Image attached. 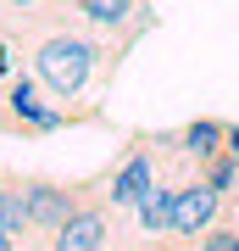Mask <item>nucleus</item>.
Returning a JSON list of instances; mask_svg holds the SVG:
<instances>
[{
  "label": "nucleus",
  "instance_id": "obj_12",
  "mask_svg": "<svg viewBox=\"0 0 239 251\" xmlns=\"http://www.w3.org/2000/svg\"><path fill=\"white\" fill-rule=\"evenodd\" d=\"M228 156H234V162H239V123H234V128H228Z\"/></svg>",
  "mask_w": 239,
  "mask_h": 251
},
{
  "label": "nucleus",
  "instance_id": "obj_3",
  "mask_svg": "<svg viewBox=\"0 0 239 251\" xmlns=\"http://www.w3.org/2000/svg\"><path fill=\"white\" fill-rule=\"evenodd\" d=\"M167 179L161 173V134H151V128H133L128 145L117 151L111 168H100V206H106L111 218H128L139 212V201L151 196V190Z\"/></svg>",
  "mask_w": 239,
  "mask_h": 251
},
{
  "label": "nucleus",
  "instance_id": "obj_6",
  "mask_svg": "<svg viewBox=\"0 0 239 251\" xmlns=\"http://www.w3.org/2000/svg\"><path fill=\"white\" fill-rule=\"evenodd\" d=\"M228 117H189V123L167 128V151H178L184 162H195V168H206L212 156L228 151Z\"/></svg>",
  "mask_w": 239,
  "mask_h": 251
},
{
  "label": "nucleus",
  "instance_id": "obj_10",
  "mask_svg": "<svg viewBox=\"0 0 239 251\" xmlns=\"http://www.w3.org/2000/svg\"><path fill=\"white\" fill-rule=\"evenodd\" d=\"M195 251H239V229L228 224V218H222V224H217L212 234H206V240H200Z\"/></svg>",
  "mask_w": 239,
  "mask_h": 251
},
{
  "label": "nucleus",
  "instance_id": "obj_7",
  "mask_svg": "<svg viewBox=\"0 0 239 251\" xmlns=\"http://www.w3.org/2000/svg\"><path fill=\"white\" fill-rule=\"evenodd\" d=\"M106 246H111V212H106L100 201H89L44 251H106Z\"/></svg>",
  "mask_w": 239,
  "mask_h": 251
},
{
  "label": "nucleus",
  "instance_id": "obj_11",
  "mask_svg": "<svg viewBox=\"0 0 239 251\" xmlns=\"http://www.w3.org/2000/svg\"><path fill=\"white\" fill-rule=\"evenodd\" d=\"M0 251H28V240H11V234H0Z\"/></svg>",
  "mask_w": 239,
  "mask_h": 251
},
{
  "label": "nucleus",
  "instance_id": "obj_5",
  "mask_svg": "<svg viewBox=\"0 0 239 251\" xmlns=\"http://www.w3.org/2000/svg\"><path fill=\"white\" fill-rule=\"evenodd\" d=\"M222 212H228V201H222L200 173H195V179H184V184H173V246L195 251L206 234L222 224Z\"/></svg>",
  "mask_w": 239,
  "mask_h": 251
},
{
  "label": "nucleus",
  "instance_id": "obj_1",
  "mask_svg": "<svg viewBox=\"0 0 239 251\" xmlns=\"http://www.w3.org/2000/svg\"><path fill=\"white\" fill-rule=\"evenodd\" d=\"M22 50H28V73H34L62 106H89L95 95H106L117 84V73H123V56H128V50L106 45L100 34L78 28L72 17L28 34Z\"/></svg>",
  "mask_w": 239,
  "mask_h": 251
},
{
  "label": "nucleus",
  "instance_id": "obj_2",
  "mask_svg": "<svg viewBox=\"0 0 239 251\" xmlns=\"http://www.w3.org/2000/svg\"><path fill=\"white\" fill-rule=\"evenodd\" d=\"M84 123H106V106L100 100L62 106L28 67L0 84V140H50L62 128H84Z\"/></svg>",
  "mask_w": 239,
  "mask_h": 251
},
{
  "label": "nucleus",
  "instance_id": "obj_9",
  "mask_svg": "<svg viewBox=\"0 0 239 251\" xmlns=\"http://www.w3.org/2000/svg\"><path fill=\"white\" fill-rule=\"evenodd\" d=\"M200 179H206V184H212V190H217V196H222V201H239V162H234L228 151H222V156H212V162H206V168H200Z\"/></svg>",
  "mask_w": 239,
  "mask_h": 251
},
{
  "label": "nucleus",
  "instance_id": "obj_4",
  "mask_svg": "<svg viewBox=\"0 0 239 251\" xmlns=\"http://www.w3.org/2000/svg\"><path fill=\"white\" fill-rule=\"evenodd\" d=\"M67 17L78 28H89V34H100L106 45L133 50L145 34H156L161 11L151 0H67Z\"/></svg>",
  "mask_w": 239,
  "mask_h": 251
},
{
  "label": "nucleus",
  "instance_id": "obj_8",
  "mask_svg": "<svg viewBox=\"0 0 239 251\" xmlns=\"http://www.w3.org/2000/svg\"><path fill=\"white\" fill-rule=\"evenodd\" d=\"M0 234L34 240V218H28V196H22V173L17 168H0Z\"/></svg>",
  "mask_w": 239,
  "mask_h": 251
}]
</instances>
